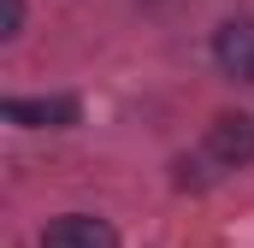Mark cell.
Masks as SVG:
<instances>
[{"instance_id":"1","label":"cell","mask_w":254,"mask_h":248,"mask_svg":"<svg viewBox=\"0 0 254 248\" xmlns=\"http://www.w3.org/2000/svg\"><path fill=\"white\" fill-rule=\"evenodd\" d=\"M207 160L225 166V172L254 166V119L249 113H219V119L207 124Z\"/></svg>"},{"instance_id":"2","label":"cell","mask_w":254,"mask_h":248,"mask_svg":"<svg viewBox=\"0 0 254 248\" xmlns=\"http://www.w3.org/2000/svg\"><path fill=\"white\" fill-rule=\"evenodd\" d=\"M213 60L225 77L237 83H254V18H231L213 30Z\"/></svg>"},{"instance_id":"3","label":"cell","mask_w":254,"mask_h":248,"mask_svg":"<svg viewBox=\"0 0 254 248\" xmlns=\"http://www.w3.org/2000/svg\"><path fill=\"white\" fill-rule=\"evenodd\" d=\"M42 248H119V231L95 213H65L42 231Z\"/></svg>"},{"instance_id":"4","label":"cell","mask_w":254,"mask_h":248,"mask_svg":"<svg viewBox=\"0 0 254 248\" xmlns=\"http://www.w3.org/2000/svg\"><path fill=\"white\" fill-rule=\"evenodd\" d=\"M0 113L24 130H65V124H77V101L71 95H42V101H6Z\"/></svg>"},{"instance_id":"5","label":"cell","mask_w":254,"mask_h":248,"mask_svg":"<svg viewBox=\"0 0 254 248\" xmlns=\"http://www.w3.org/2000/svg\"><path fill=\"white\" fill-rule=\"evenodd\" d=\"M0 12H6V24H0V36L12 42V36L24 30V0H0Z\"/></svg>"}]
</instances>
